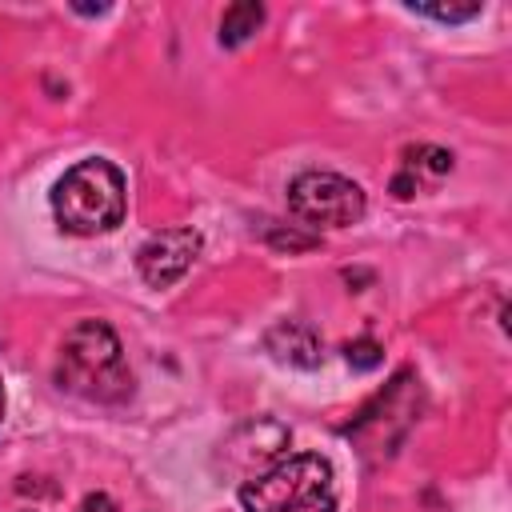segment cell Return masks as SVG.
<instances>
[{
  "label": "cell",
  "mask_w": 512,
  "mask_h": 512,
  "mask_svg": "<svg viewBox=\"0 0 512 512\" xmlns=\"http://www.w3.org/2000/svg\"><path fill=\"white\" fill-rule=\"evenodd\" d=\"M408 12L440 20V24H464V20H476L484 12V4L480 0H468V4H408Z\"/></svg>",
  "instance_id": "obj_10"
},
{
  "label": "cell",
  "mask_w": 512,
  "mask_h": 512,
  "mask_svg": "<svg viewBox=\"0 0 512 512\" xmlns=\"http://www.w3.org/2000/svg\"><path fill=\"white\" fill-rule=\"evenodd\" d=\"M56 384L92 404H120L132 396L124 348L104 320H80L64 332L56 356Z\"/></svg>",
  "instance_id": "obj_1"
},
{
  "label": "cell",
  "mask_w": 512,
  "mask_h": 512,
  "mask_svg": "<svg viewBox=\"0 0 512 512\" xmlns=\"http://www.w3.org/2000/svg\"><path fill=\"white\" fill-rule=\"evenodd\" d=\"M288 212L308 228H348L364 216V188L340 172L308 168L288 184Z\"/></svg>",
  "instance_id": "obj_4"
},
{
  "label": "cell",
  "mask_w": 512,
  "mask_h": 512,
  "mask_svg": "<svg viewBox=\"0 0 512 512\" xmlns=\"http://www.w3.org/2000/svg\"><path fill=\"white\" fill-rule=\"evenodd\" d=\"M292 432L288 424L272 420V416H256L248 424H240L224 444H220V464L224 472H232L236 480H252L260 472H268L276 460L288 456Z\"/></svg>",
  "instance_id": "obj_5"
},
{
  "label": "cell",
  "mask_w": 512,
  "mask_h": 512,
  "mask_svg": "<svg viewBox=\"0 0 512 512\" xmlns=\"http://www.w3.org/2000/svg\"><path fill=\"white\" fill-rule=\"evenodd\" d=\"M0 416H4V384H0Z\"/></svg>",
  "instance_id": "obj_14"
},
{
  "label": "cell",
  "mask_w": 512,
  "mask_h": 512,
  "mask_svg": "<svg viewBox=\"0 0 512 512\" xmlns=\"http://www.w3.org/2000/svg\"><path fill=\"white\" fill-rule=\"evenodd\" d=\"M420 172H428L432 180H440L444 172H452V152H444V148H436V144L404 148L400 172L392 176V196H396V200L416 196V192H420Z\"/></svg>",
  "instance_id": "obj_8"
},
{
  "label": "cell",
  "mask_w": 512,
  "mask_h": 512,
  "mask_svg": "<svg viewBox=\"0 0 512 512\" xmlns=\"http://www.w3.org/2000/svg\"><path fill=\"white\" fill-rule=\"evenodd\" d=\"M196 252H200V232L196 228H164V232H152L140 244L136 272L144 276V284L168 288V284H176L192 268Z\"/></svg>",
  "instance_id": "obj_6"
},
{
  "label": "cell",
  "mask_w": 512,
  "mask_h": 512,
  "mask_svg": "<svg viewBox=\"0 0 512 512\" xmlns=\"http://www.w3.org/2000/svg\"><path fill=\"white\" fill-rule=\"evenodd\" d=\"M260 24H264V4H256V0H236V4H228L224 16H220V44H224V48H240L244 40L256 36Z\"/></svg>",
  "instance_id": "obj_9"
},
{
  "label": "cell",
  "mask_w": 512,
  "mask_h": 512,
  "mask_svg": "<svg viewBox=\"0 0 512 512\" xmlns=\"http://www.w3.org/2000/svg\"><path fill=\"white\" fill-rule=\"evenodd\" d=\"M80 512H116V508H112V500H108L104 492H92V496H84Z\"/></svg>",
  "instance_id": "obj_12"
},
{
  "label": "cell",
  "mask_w": 512,
  "mask_h": 512,
  "mask_svg": "<svg viewBox=\"0 0 512 512\" xmlns=\"http://www.w3.org/2000/svg\"><path fill=\"white\" fill-rule=\"evenodd\" d=\"M344 360H348L352 368L368 372V368H376V364L384 360V348H380L372 336H360V340H348V344H344Z\"/></svg>",
  "instance_id": "obj_11"
},
{
  "label": "cell",
  "mask_w": 512,
  "mask_h": 512,
  "mask_svg": "<svg viewBox=\"0 0 512 512\" xmlns=\"http://www.w3.org/2000/svg\"><path fill=\"white\" fill-rule=\"evenodd\" d=\"M80 16H100V12H108V4H72Z\"/></svg>",
  "instance_id": "obj_13"
},
{
  "label": "cell",
  "mask_w": 512,
  "mask_h": 512,
  "mask_svg": "<svg viewBox=\"0 0 512 512\" xmlns=\"http://www.w3.org/2000/svg\"><path fill=\"white\" fill-rule=\"evenodd\" d=\"M124 172L112 160H80L52 184V216L72 236H100L124 220Z\"/></svg>",
  "instance_id": "obj_2"
},
{
  "label": "cell",
  "mask_w": 512,
  "mask_h": 512,
  "mask_svg": "<svg viewBox=\"0 0 512 512\" xmlns=\"http://www.w3.org/2000/svg\"><path fill=\"white\" fill-rule=\"evenodd\" d=\"M244 512H336V472L320 452H296L240 484Z\"/></svg>",
  "instance_id": "obj_3"
},
{
  "label": "cell",
  "mask_w": 512,
  "mask_h": 512,
  "mask_svg": "<svg viewBox=\"0 0 512 512\" xmlns=\"http://www.w3.org/2000/svg\"><path fill=\"white\" fill-rule=\"evenodd\" d=\"M264 348L280 360V364H292V368H316L320 356H324V344L316 336L312 324L304 320H280L264 332Z\"/></svg>",
  "instance_id": "obj_7"
}]
</instances>
